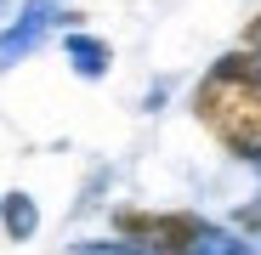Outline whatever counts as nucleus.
Returning <instances> with one entry per match:
<instances>
[{
	"mask_svg": "<svg viewBox=\"0 0 261 255\" xmlns=\"http://www.w3.org/2000/svg\"><path fill=\"white\" fill-rule=\"evenodd\" d=\"M0 12H6V0H0Z\"/></svg>",
	"mask_w": 261,
	"mask_h": 255,
	"instance_id": "5",
	"label": "nucleus"
},
{
	"mask_svg": "<svg viewBox=\"0 0 261 255\" xmlns=\"http://www.w3.org/2000/svg\"><path fill=\"white\" fill-rule=\"evenodd\" d=\"M97 255H244L193 210H114V249Z\"/></svg>",
	"mask_w": 261,
	"mask_h": 255,
	"instance_id": "2",
	"label": "nucleus"
},
{
	"mask_svg": "<svg viewBox=\"0 0 261 255\" xmlns=\"http://www.w3.org/2000/svg\"><path fill=\"white\" fill-rule=\"evenodd\" d=\"M193 119L244 164H261V57L255 51H227L204 68L193 85Z\"/></svg>",
	"mask_w": 261,
	"mask_h": 255,
	"instance_id": "1",
	"label": "nucleus"
},
{
	"mask_svg": "<svg viewBox=\"0 0 261 255\" xmlns=\"http://www.w3.org/2000/svg\"><path fill=\"white\" fill-rule=\"evenodd\" d=\"M68 57H74V68H80V74H91V79H97V74H108V57H114V51H108V40L68 34Z\"/></svg>",
	"mask_w": 261,
	"mask_h": 255,
	"instance_id": "4",
	"label": "nucleus"
},
{
	"mask_svg": "<svg viewBox=\"0 0 261 255\" xmlns=\"http://www.w3.org/2000/svg\"><path fill=\"white\" fill-rule=\"evenodd\" d=\"M0 227H6V238H12V244H29V238H34V227H40L34 199H29V193H6V199H0Z\"/></svg>",
	"mask_w": 261,
	"mask_h": 255,
	"instance_id": "3",
	"label": "nucleus"
}]
</instances>
